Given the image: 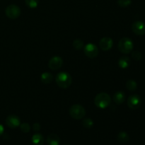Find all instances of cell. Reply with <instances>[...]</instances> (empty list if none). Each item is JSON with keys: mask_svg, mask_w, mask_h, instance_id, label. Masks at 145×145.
<instances>
[{"mask_svg": "<svg viewBox=\"0 0 145 145\" xmlns=\"http://www.w3.org/2000/svg\"><path fill=\"white\" fill-rule=\"evenodd\" d=\"M55 81L59 88L65 89L71 86L72 79L71 75L68 72H61L57 74L56 77H55Z\"/></svg>", "mask_w": 145, "mask_h": 145, "instance_id": "obj_1", "label": "cell"}, {"mask_svg": "<svg viewBox=\"0 0 145 145\" xmlns=\"http://www.w3.org/2000/svg\"><path fill=\"white\" fill-rule=\"evenodd\" d=\"M111 102V98L108 93H100L96 95L94 99V103L99 108L104 109L108 107Z\"/></svg>", "mask_w": 145, "mask_h": 145, "instance_id": "obj_2", "label": "cell"}, {"mask_svg": "<svg viewBox=\"0 0 145 145\" xmlns=\"http://www.w3.org/2000/svg\"><path fill=\"white\" fill-rule=\"evenodd\" d=\"M118 47L120 52L125 55H127L133 51L134 45H133V40L130 38L125 37L120 40Z\"/></svg>", "mask_w": 145, "mask_h": 145, "instance_id": "obj_3", "label": "cell"}, {"mask_svg": "<svg viewBox=\"0 0 145 145\" xmlns=\"http://www.w3.org/2000/svg\"><path fill=\"white\" fill-rule=\"evenodd\" d=\"M69 114L72 118L75 120H81L86 115V110L81 105L74 104L69 108Z\"/></svg>", "mask_w": 145, "mask_h": 145, "instance_id": "obj_4", "label": "cell"}, {"mask_svg": "<svg viewBox=\"0 0 145 145\" xmlns=\"http://www.w3.org/2000/svg\"><path fill=\"white\" fill-rule=\"evenodd\" d=\"M5 14L8 18L11 19H16L21 15V9L16 4H11L6 8Z\"/></svg>", "mask_w": 145, "mask_h": 145, "instance_id": "obj_5", "label": "cell"}, {"mask_svg": "<svg viewBox=\"0 0 145 145\" xmlns=\"http://www.w3.org/2000/svg\"><path fill=\"white\" fill-rule=\"evenodd\" d=\"M142 103L141 97L138 94H133L127 99V106L130 109L136 110L140 107Z\"/></svg>", "mask_w": 145, "mask_h": 145, "instance_id": "obj_6", "label": "cell"}, {"mask_svg": "<svg viewBox=\"0 0 145 145\" xmlns=\"http://www.w3.org/2000/svg\"><path fill=\"white\" fill-rule=\"evenodd\" d=\"M84 52L88 57L93 59L99 55V48L94 44L88 43L84 46Z\"/></svg>", "mask_w": 145, "mask_h": 145, "instance_id": "obj_7", "label": "cell"}, {"mask_svg": "<svg viewBox=\"0 0 145 145\" xmlns=\"http://www.w3.org/2000/svg\"><path fill=\"white\" fill-rule=\"evenodd\" d=\"M63 65V60L59 56H55L51 58L48 62V67L51 70H57Z\"/></svg>", "mask_w": 145, "mask_h": 145, "instance_id": "obj_8", "label": "cell"}, {"mask_svg": "<svg viewBox=\"0 0 145 145\" xmlns=\"http://www.w3.org/2000/svg\"><path fill=\"white\" fill-rule=\"evenodd\" d=\"M133 33L137 35H143L145 34V24L141 21H137L132 25Z\"/></svg>", "mask_w": 145, "mask_h": 145, "instance_id": "obj_9", "label": "cell"}, {"mask_svg": "<svg viewBox=\"0 0 145 145\" xmlns=\"http://www.w3.org/2000/svg\"><path fill=\"white\" fill-rule=\"evenodd\" d=\"M6 123L7 126L11 129L16 128L21 125V120L19 118L15 115H10L6 119Z\"/></svg>", "mask_w": 145, "mask_h": 145, "instance_id": "obj_10", "label": "cell"}, {"mask_svg": "<svg viewBox=\"0 0 145 145\" xmlns=\"http://www.w3.org/2000/svg\"><path fill=\"white\" fill-rule=\"evenodd\" d=\"M113 45V41L112 38L109 37H104L99 41V46L103 51H108Z\"/></svg>", "mask_w": 145, "mask_h": 145, "instance_id": "obj_11", "label": "cell"}, {"mask_svg": "<svg viewBox=\"0 0 145 145\" xmlns=\"http://www.w3.org/2000/svg\"><path fill=\"white\" fill-rule=\"evenodd\" d=\"M125 100V95L123 91H119L116 92L113 96V101L116 105H121Z\"/></svg>", "mask_w": 145, "mask_h": 145, "instance_id": "obj_12", "label": "cell"}, {"mask_svg": "<svg viewBox=\"0 0 145 145\" xmlns=\"http://www.w3.org/2000/svg\"><path fill=\"white\" fill-rule=\"evenodd\" d=\"M47 143H48V145H59L60 139L58 137L57 135L52 133V134H50L48 136Z\"/></svg>", "mask_w": 145, "mask_h": 145, "instance_id": "obj_13", "label": "cell"}, {"mask_svg": "<svg viewBox=\"0 0 145 145\" xmlns=\"http://www.w3.org/2000/svg\"><path fill=\"white\" fill-rule=\"evenodd\" d=\"M130 65V59L127 56H123L119 59L118 66L121 69H126Z\"/></svg>", "mask_w": 145, "mask_h": 145, "instance_id": "obj_14", "label": "cell"}, {"mask_svg": "<svg viewBox=\"0 0 145 145\" xmlns=\"http://www.w3.org/2000/svg\"><path fill=\"white\" fill-rule=\"evenodd\" d=\"M31 141L34 145H42L44 143V137L41 134L36 133L32 136Z\"/></svg>", "mask_w": 145, "mask_h": 145, "instance_id": "obj_15", "label": "cell"}, {"mask_svg": "<svg viewBox=\"0 0 145 145\" xmlns=\"http://www.w3.org/2000/svg\"><path fill=\"white\" fill-rule=\"evenodd\" d=\"M41 82L45 84H48L51 83L54 79L53 75L50 72H44L41 74Z\"/></svg>", "mask_w": 145, "mask_h": 145, "instance_id": "obj_16", "label": "cell"}, {"mask_svg": "<svg viewBox=\"0 0 145 145\" xmlns=\"http://www.w3.org/2000/svg\"><path fill=\"white\" fill-rule=\"evenodd\" d=\"M117 140L120 143H126L130 141V136L126 132L121 131L118 134Z\"/></svg>", "mask_w": 145, "mask_h": 145, "instance_id": "obj_17", "label": "cell"}, {"mask_svg": "<svg viewBox=\"0 0 145 145\" xmlns=\"http://www.w3.org/2000/svg\"><path fill=\"white\" fill-rule=\"evenodd\" d=\"M126 88L130 91H134L137 89V82L133 79H130L126 82Z\"/></svg>", "mask_w": 145, "mask_h": 145, "instance_id": "obj_18", "label": "cell"}, {"mask_svg": "<svg viewBox=\"0 0 145 145\" xmlns=\"http://www.w3.org/2000/svg\"><path fill=\"white\" fill-rule=\"evenodd\" d=\"M72 45H73V48H74L76 50H80L82 48H84V42L80 39H75L73 41V43H72Z\"/></svg>", "mask_w": 145, "mask_h": 145, "instance_id": "obj_19", "label": "cell"}, {"mask_svg": "<svg viewBox=\"0 0 145 145\" xmlns=\"http://www.w3.org/2000/svg\"><path fill=\"white\" fill-rule=\"evenodd\" d=\"M82 125L86 129H91L93 126V121L90 118H86L82 121Z\"/></svg>", "mask_w": 145, "mask_h": 145, "instance_id": "obj_20", "label": "cell"}, {"mask_svg": "<svg viewBox=\"0 0 145 145\" xmlns=\"http://www.w3.org/2000/svg\"><path fill=\"white\" fill-rule=\"evenodd\" d=\"M25 3L29 8H34L38 7L39 0H25Z\"/></svg>", "mask_w": 145, "mask_h": 145, "instance_id": "obj_21", "label": "cell"}, {"mask_svg": "<svg viewBox=\"0 0 145 145\" xmlns=\"http://www.w3.org/2000/svg\"><path fill=\"white\" fill-rule=\"evenodd\" d=\"M117 4L120 7H127L132 4L131 0H118Z\"/></svg>", "mask_w": 145, "mask_h": 145, "instance_id": "obj_22", "label": "cell"}, {"mask_svg": "<svg viewBox=\"0 0 145 145\" xmlns=\"http://www.w3.org/2000/svg\"><path fill=\"white\" fill-rule=\"evenodd\" d=\"M20 129H21V130L23 133H28L31 130V126H30V125L28 123H24L20 125Z\"/></svg>", "mask_w": 145, "mask_h": 145, "instance_id": "obj_23", "label": "cell"}, {"mask_svg": "<svg viewBox=\"0 0 145 145\" xmlns=\"http://www.w3.org/2000/svg\"><path fill=\"white\" fill-rule=\"evenodd\" d=\"M132 57L134 60L140 61L142 59V53L140 51H133V53H132Z\"/></svg>", "mask_w": 145, "mask_h": 145, "instance_id": "obj_24", "label": "cell"}, {"mask_svg": "<svg viewBox=\"0 0 145 145\" xmlns=\"http://www.w3.org/2000/svg\"><path fill=\"white\" fill-rule=\"evenodd\" d=\"M40 125L38 123H35L33 125V130L35 132H38L40 130Z\"/></svg>", "mask_w": 145, "mask_h": 145, "instance_id": "obj_25", "label": "cell"}, {"mask_svg": "<svg viewBox=\"0 0 145 145\" xmlns=\"http://www.w3.org/2000/svg\"><path fill=\"white\" fill-rule=\"evenodd\" d=\"M4 126L0 123V137L4 134Z\"/></svg>", "mask_w": 145, "mask_h": 145, "instance_id": "obj_26", "label": "cell"}, {"mask_svg": "<svg viewBox=\"0 0 145 145\" xmlns=\"http://www.w3.org/2000/svg\"><path fill=\"white\" fill-rule=\"evenodd\" d=\"M63 145H69V144H63Z\"/></svg>", "mask_w": 145, "mask_h": 145, "instance_id": "obj_27", "label": "cell"}]
</instances>
